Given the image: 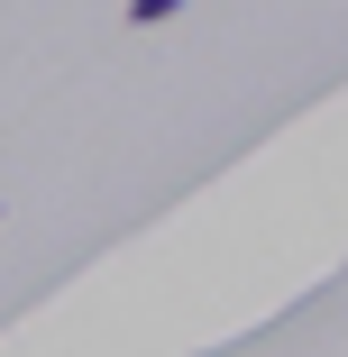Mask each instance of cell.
Listing matches in <instances>:
<instances>
[{"mask_svg": "<svg viewBox=\"0 0 348 357\" xmlns=\"http://www.w3.org/2000/svg\"><path fill=\"white\" fill-rule=\"evenodd\" d=\"M174 10H183V0H128V28H165Z\"/></svg>", "mask_w": 348, "mask_h": 357, "instance_id": "1", "label": "cell"}]
</instances>
